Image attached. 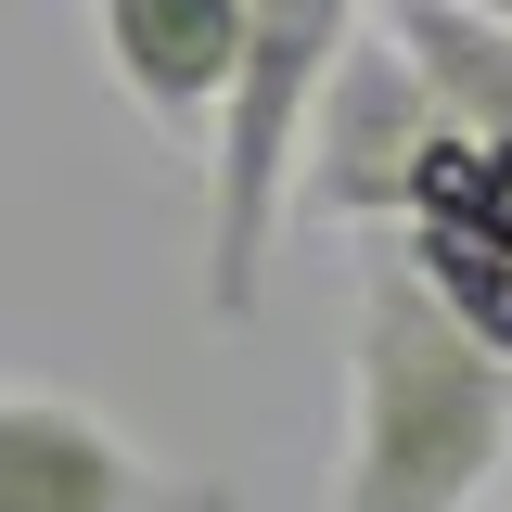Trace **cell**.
<instances>
[{
    "label": "cell",
    "instance_id": "obj_1",
    "mask_svg": "<svg viewBox=\"0 0 512 512\" xmlns=\"http://www.w3.org/2000/svg\"><path fill=\"white\" fill-rule=\"evenodd\" d=\"M512 461V359H487L436 282L384 244L346 308V448L333 512H474Z\"/></svg>",
    "mask_w": 512,
    "mask_h": 512
},
{
    "label": "cell",
    "instance_id": "obj_2",
    "mask_svg": "<svg viewBox=\"0 0 512 512\" xmlns=\"http://www.w3.org/2000/svg\"><path fill=\"white\" fill-rule=\"evenodd\" d=\"M346 39H359V0H244V64L205 128V308L218 320H256V295H269V231L295 205L308 116Z\"/></svg>",
    "mask_w": 512,
    "mask_h": 512
},
{
    "label": "cell",
    "instance_id": "obj_3",
    "mask_svg": "<svg viewBox=\"0 0 512 512\" xmlns=\"http://www.w3.org/2000/svg\"><path fill=\"white\" fill-rule=\"evenodd\" d=\"M436 154H448V128H436V103H423V77H410L397 39L359 13V39H346V64H333V90H320V116H308L295 192H308L320 218H346V231H359V218L397 231Z\"/></svg>",
    "mask_w": 512,
    "mask_h": 512
},
{
    "label": "cell",
    "instance_id": "obj_4",
    "mask_svg": "<svg viewBox=\"0 0 512 512\" xmlns=\"http://www.w3.org/2000/svg\"><path fill=\"white\" fill-rule=\"evenodd\" d=\"M0 512H218L154 448H128L90 397L0 384Z\"/></svg>",
    "mask_w": 512,
    "mask_h": 512
},
{
    "label": "cell",
    "instance_id": "obj_5",
    "mask_svg": "<svg viewBox=\"0 0 512 512\" xmlns=\"http://www.w3.org/2000/svg\"><path fill=\"white\" fill-rule=\"evenodd\" d=\"M397 256L487 359H512V141H448L397 218Z\"/></svg>",
    "mask_w": 512,
    "mask_h": 512
},
{
    "label": "cell",
    "instance_id": "obj_6",
    "mask_svg": "<svg viewBox=\"0 0 512 512\" xmlns=\"http://www.w3.org/2000/svg\"><path fill=\"white\" fill-rule=\"evenodd\" d=\"M103 13V64L154 128H218L231 64H244V0H90Z\"/></svg>",
    "mask_w": 512,
    "mask_h": 512
},
{
    "label": "cell",
    "instance_id": "obj_7",
    "mask_svg": "<svg viewBox=\"0 0 512 512\" xmlns=\"http://www.w3.org/2000/svg\"><path fill=\"white\" fill-rule=\"evenodd\" d=\"M384 39L423 77V103H436L448 141H512V26L500 13H474V0H397Z\"/></svg>",
    "mask_w": 512,
    "mask_h": 512
},
{
    "label": "cell",
    "instance_id": "obj_8",
    "mask_svg": "<svg viewBox=\"0 0 512 512\" xmlns=\"http://www.w3.org/2000/svg\"><path fill=\"white\" fill-rule=\"evenodd\" d=\"M474 13H500V26H512V0H474Z\"/></svg>",
    "mask_w": 512,
    "mask_h": 512
}]
</instances>
